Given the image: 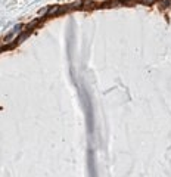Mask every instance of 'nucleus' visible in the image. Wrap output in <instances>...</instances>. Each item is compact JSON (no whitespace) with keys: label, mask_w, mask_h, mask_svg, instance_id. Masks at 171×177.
<instances>
[{"label":"nucleus","mask_w":171,"mask_h":177,"mask_svg":"<svg viewBox=\"0 0 171 177\" xmlns=\"http://www.w3.org/2000/svg\"><path fill=\"white\" fill-rule=\"evenodd\" d=\"M19 28H21V27H16V30H15V31H12L10 34L8 35V37L4 38V41H3V43H4V44H10L14 40H16L18 35H19V33H21V30H19Z\"/></svg>","instance_id":"obj_1"},{"label":"nucleus","mask_w":171,"mask_h":177,"mask_svg":"<svg viewBox=\"0 0 171 177\" xmlns=\"http://www.w3.org/2000/svg\"><path fill=\"white\" fill-rule=\"evenodd\" d=\"M58 10H59V6H52L47 9V14L49 15H55V14H58Z\"/></svg>","instance_id":"obj_2"},{"label":"nucleus","mask_w":171,"mask_h":177,"mask_svg":"<svg viewBox=\"0 0 171 177\" xmlns=\"http://www.w3.org/2000/svg\"><path fill=\"white\" fill-rule=\"evenodd\" d=\"M158 4H161V6H164V8H165V6L171 4V2H170V0H161V2H159Z\"/></svg>","instance_id":"obj_3"},{"label":"nucleus","mask_w":171,"mask_h":177,"mask_svg":"<svg viewBox=\"0 0 171 177\" xmlns=\"http://www.w3.org/2000/svg\"><path fill=\"white\" fill-rule=\"evenodd\" d=\"M44 14H47V8H44V9H41V10L38 12V18H41Z\"/></svg>","instance_id":"obj_4"},{"label":"nucleus","mask_w":171,"mask_h":177,"mask_svg":"<svg viewBox=\"0 0 171 177\" xmlns=\"http://www.w3.org/2000/svg\"><path fill=\"white\" fill-rule=\"evenodd\" d=\"M154 2H155V0H142V3H143V4H152Z\"/></svg>","instance_id":"obj_5"},{"label":"nucleus","mask_w":171,"mask_h":177,"mask_svg":"<svg viewBox=\"0 0 171 177\" xmlns=\"http://www.w3.org/2000/svg\"><path fill=\"white\" fill-rule=\"evenodd\" d=\"M83 3H84V4H88V6H94V3L90 2V0H83Z\"/></svg>","instance_id":"obj_6"},{"label":"nucleus","mask_w":171,"mask_h":177,"mask_svg":"<svg viewBox=\"0 0 171 177\" xmlns=\"http://www.w3.org/2000/svg\"><path fill=\"white\" fill-rule=\"evenodd\" d=\"M124 2H131V0H124Z\"/></svg>","instance_id":"obj_7"}]
</instances>
